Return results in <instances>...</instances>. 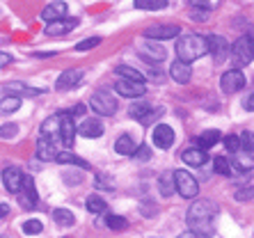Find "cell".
Masks as SVG:
<instances>
[{"label": "cell", "instance_id": "f907efd6", "mask_svg": "<svg viewBox=\"0 0 254 238\" xmlns=\"http://www.w3.org/2000/svg\"><path fill=\"white\" fill-rule=\"evenodd\" d=\"M69 113H71V117H78V115H83V113H85V106H83V103H78V106L73 108V110H69Z\"/></svg>", "mask_w": 254, "mask_h": 238}, {"label": "cell", "instance_id": "7bdbcfd3", "mask_svg": "<svg viewBox=\"0 0 254 238\" xmlns=\"http://www.w3.org/2000/svg\"><path fill=\"white\" fill-rule=\"evenodd\" d=\"M137 158V161H149L151 158V147H147V144H140V147L135 149V154H133Z\"/></svg>", "mask_w": 254, "mask_h": 238}, {"label": "cell", "instance_id": "9c48e42d", "mask_svg": "<svg viewBox=\"0 0 254 238\" xmlns=\"http://www.w3.org/2000/svg\"><path fill=\"white\" fill-rule=\"evenodd\" d=\"M115 92H119V94L126 96V99H140V96L147 92V87H144V83H137V80L119 78L117 83H115Z\"/></svg>", "mask_w": 254, "mask_h": 238}, {"label": "cell", "instance_id": "816d5d0a", "mask_svg": "<svg viewBox=\"0 0 254 238\" xmlns=\"http://www.w3.org/2000/svg\"><path fill=\"white\" fill-rule=\"evenodd\" d=\"M7 215H9V206H7V204H0V220L7 218Z\"/></svg>", "mask_w": 254, "mask_h": 238}, {"label": "cell", "instance_id": "7c38bea8", "mask_svg": "<svg viewBox=\"0 0 254 238\" xmlns=\"http://www.w3.org/2000/svg\"><path fill=\"white\" fill-rule=\"evenodd\" d=\"M151 140H154V144L158 149H170L172 144H174V128H172V126H167V124H158L154 128Z\"/></svg>", "mask_w": 254, "mask_h": 238}, {"label": "cell", "instance_id": "f5cc1de1", "mask_svg": "<svg viewBox=\"0 0 254 238\" xmlns=\"http://www.w3.org/2000/svg\"><path fill=\"white\" fill-rule=\"evenodd\" d=\"M55 53H46V51H39V53H35V58H53Z\"/></svg>", "mask_w": 254, "mask_h": 238}, {"label": "cell", "instance_id": "f6af8a7d", "mask_svg": "<svg viewBox=\"0 0 254 238\" xmlns=\"http://www.w3.org/2000/svg\"><path fill=\"white\" fill-rule=\"evenodd\" d=\"M62 178H64L69 185H78L80 181H83V177H80L78 172H76V174H73V172H64V174H62Z\"/></svg>", "mask_w": 254, "mask_h": 238}, {"label": "cell", "instance_id": "cb8c5ba5", "mask_svg": "<svg viewBox=\"0 0 254 238\" xmlns=\"http://www.w3.org/2000/svg\"><path fill=\"white\" fill-rule=\"evenodd\" d=\"M231 165L238 172H250L254 167V154H250V151H236V158L231 161Z\"/></svg>", "mask_w": 254, "mask_h": 238}, {"label": "cell", "instance_id": "8d00e7d4", "mask_svg": "<svg viewBox=\"0 0 254 238\" xmlns=\"http://www.w3.org/2000/svg\"><path fill=\"white\" fill-rule=\"evenodd\" d=\"M44 232V225L39 220H25L23 222V234H28V236H37V234Z\"/></svg>", "mask_w": 254, "mask_h": 238}, {"label": "cell", "instance_id": "d4e9b609", "mask_svg": "<svg viewBox=\"0 0 254 238\" xmlns=\"http://www.w3.org/2000/svg\"><path fill=\"white\" fill-rule=\"evenodd\" d=\"M220 137H222V135H220L218 128H208V131H204V133H201V135L195 140V142L199 144L197 149H204V151H206L208 147H213L215 142H220Z\"/></svg>", "mask_w": 254, "mask_h": 238}, {"label": "cell", "instance_id": "f1b7e54d", "mask_svg": "<svg viewBox=\"0 0 254 238\" xmlns=\"http://www.w3.org/2000/svg\"><path fill=\"white\" fill-rule=\"evenodd\" d=\"M115 73H119V76L126 78V80H137V83H144V73H140L137 69H133V66H128V64H119L117 69H115Z\"/></svg>", "mask_w": 254, "mask_h": 238}, {"label": "cell", "instance_id": "83f0119b", "mask_svg": "<svg viewBox=\"0 0 254 238\" xmlns=\"http://www.w3.org/2000/svg\"><path fill=\"white\" fill-rule=\"evenodd\" d=\"M21 108V96H9L7 94L5 99H0V115H12Z\"/></svg>", "mask_w": 254, "mask_h": 238}, {"label": "cell", "instance_id": "9a60e30c", "mask_svg": "<svg viewBox=\"0 0 254 238\" xmlns=\"http://www.w3.org/2000/svg\"><path fill=\"white\" fill-rule=\"evenodd\" d=\"M140 53H142V58L149 60V62H163V60L167 58L165 48L160 46V44L151 42V39H147V42L142 44V46H140Z\"/></svg>", "mask_w": 254, "mask_h": 238}, {"label": "cell", "instance_id": "ee69618b", "mask_svg": "<svg viewBox=\"0 0 254 238\" xmlns=\"http://www.w3.org/2000/svg\"><path fill=\"white\" fill-rule=\"evenodd\" d=\"M149 202H151V199H144V202L140 204V213L142 215H156V211H158L154 204H149Z\"/></svg>", "mask_w": 254, "mask_h": 238}, {"label": "cell", "instance_id": "4fadbf2b", "mask_svg": "<svg viewBox=\"0 0 254 238\" xmlns=\"http://www.w3.org/2000/svg\"><path fill=\"white\" fill-rule=\"evenodd\" d=\"M58 147H55V137H46L42 135L37 142V158L39 161H55L58 158Z\"/></svg>", "mask_w": 254, "mask_h": 238}, {"label": "cell", "instance_id": "836d02e7", "mask_svg": "<svg viewBox=\"0 0 254 238\" xmlns=\"http://www.w3.org/2000/svg\"><path fill=\"white\" fill-rule=\"evenodd\" d=\"M213 163H215V172H218V174L231 177V174L236 172V170H234V165H231V161H229V158H225V156H218Z\"/></svg>", "mask_w": 254, "mask_h": 238}, {"label": "cell", "instance_id": "ffe728a7", "mask_svg": "<svg viewBox=\"0 0 254 238\" xmlns=\"http://www.w3.org/2000/svg\"><path fill=\"white\" fill-rule=\"evenodd\" d=\"M83 80V69H66L64 73H60V78L55 80V89H69L73 85H78Z\"/></svg>", "mask_w": 254, "mask_h": 238}, {"label": "cell", "instance_id": "4316f807", "mask_svg": "<svg viewBox=\"0 0 254 238\" xmlns=\"http://www.w3.org/2000/svg\"><path fill=\"white\" fill-rule=\"evenodd\" d=\"M158 188H160V195L163 197H170L172 192L177 190V185H174V172H165V174H160L158 178Z\"/></svg>", "mask_w": 254, "mask_h": 238}, {"label": "cell", "instance_id": "bcb514c9", "mask_svg": "<svg viewBox=\"0 0 254 238\" xmlns=\"http://www.w3.org/2000/svg\"><path fill=\"white\" fill-rule=\"evenodd\" d=\"M14 62V58L9 53H2V51H0V69H2V66H9Z\"/></svg>", "mask_w": 254, "mask_h": 238}, {"label": "cell", "instance_id": "f35d334b", "mask_svg": "<svg viewBox=\"0 0 254 238\" xmlns=\"http://www.w3.org/2000/svg\"><path fill=\"white\" fill-rule=\"evenodd\" d=\"M96 188H101V190H113L115 188V181L113 177H106V174H96Z\"/></svg>", "mask_w": 254, "mask_h": 238}, {"label": "cell", "instance_id": "60d3db41", "mask_svg": "<svg viewBox=\"0 0 254 238\" xmlns=\"http://www.w3.org/2000/svg\"><path fill=\"white\" fill-rule=\"evenodd\" d=\"M225 147L229 149V151H234V154H236V151H241V137H238V135H227L225 137Z\"/></svg>", "mask_w": 254, "mask_h": 238}, {"label": "cell", "instance_id": "484cf974", "mask_svg": "<svg viewBox=\"0 0 254 238\" xmlns=\"http://www.w3.org/2000/svg\"><path fill=\"white\" fill-rule=\"evenodd\" d=\"M55 161H58V163H64V165H76V167H80V170H89V163L83 161V158H78V156L71 154V151H60Z\"/></svg>", "mask_w": 254, "mask_h": 238}, {"label": "cell", "instance_id": "7a4b0ae2", "mask_svg": "<svg viewBox=\"0 0 254 238\" xmlns=\"http://www.w3.org/2000/svg\"><path fill=\"white\" fill-rule=\"evenodd\" d=\"M208 48H206V37H199V35H184L177 39V55L181 62L186 64H192L195 60H199L201 55H206Z\"/></svg>", "mask_w": 254, "mask_h": 238}, {"label": "cell", "instance_id": "c3c4849f", "mask_svg": "<svg viewBox=\"0 0 254 238\" xmlns=\"http://www.w3.org/2000/svg\"><path fill=\"white\" fill-rule=\"evenodd\" d=\"M192 21H206V16H208V12H201V9H192Z\"/></svg>", "mask_w": 254, "mask_h": 238}, {"label": "cell", "instance_id": "e0dca14e", "mask_svg": "<svg viewBox=\"0 0 254 238\" xmlns=\"http://www.w3.org/2000/svg\"><path fill=\"white\" fill-rule=\"evenodd\" d=\"M64 16H66V2H62V0H55V2H51V5H46L42 9V18L46 21V25Z\"/></svg>", "mask_w": 254, "mask_h": 238}, {"label": "cell", "instance_id": "d6986e66", "mask_svg": "<svg viewBox=\"0 0 254 238\" xmlns=\"http://www.w3.org/2000/svg\"><path fill=\"white\" fill-rule=\"evenodd\" d=\"M181 161L190 167H204L208 163V154L204 151V149L192 147V149H186L184 154H181Z\"/></svg>", "mask_w": 254, "mask_h": 238}, {"label": "cell", "instance_id": "30bf717a", "mask_svg": "<svg viewBox=\"0 0 254 238\" xmlns=\"http://www.w3.org/2000/svg\"><path fill=\"white\" fill-rule=\"evenodd\" d=\"M2 183H5V190L7 192L18 195L21 185H23V172H21L18 167H14V165L5 167V170H2Z\"/></svg>", "mask_w": 254, "mask_h": 238}, {"label": "cell", "instance_id": "8992f818", "mask_svg": "<svg viewBox=\"0 0 254 238\" xmlns=\"http://www.w3.org/2000/svg\"><path fill=\"white\" fill-rule=\"evenodd\" d=\"M220 87H222L225 94H236V92H241L245 87V73L241 69H229L220 78Z\"/></svg>", "mask_w": 254, "mask_h": 238}, {"label": "cell", "instance_id": "603a6c76", "mask_svg": "<svg viewBox=\"0 0 254 238\" xmlns=\"http://www.w3.org/2000/svg\"><path fill=\"white\" fill-rule=\"evenodd\" d=\"M60 124H62V113L51 115L48 119H44L42 135H46V137H60Z\"/></svg>", "mask_w": 254, "mask_h": 238}, {"label": "cell", "instance_id": "6da1fadb", "mask_svg": "<svg viewBox=\"0 0 254 238\" xmlns=\"http://www.w3.org/2000/svg\"><path fill=\"white\" fill-rule=\"evenodd\" d=\"M220 215V206L213 199H199L188 208V227L190 232L211 236L215 232V218Z\"/></svg>", "mask_w": 254, "mask_h": 238}, {"label": "cell", "instance_id": "3957f363", "mask_svg": "<svg viewBox=\"0 0 254 238\" xmlns=\"http://www.w3.org/2000/svg\"><path fill=\"white\" fill-rule=\"evenodd\" d=\"M174 185H177V192L184 197V199H192V197H197V192H199L197 178L190 172H186V170H177V172H174Z\"/></svg>", "mask_w": 254, "mask_h": 238}, {"label": "cell", "instance_id": "5b68a950", "mask_svg": "<svg viewBox=\"0 0 254 238\" xmlns=\"http://www.w3.org/2000/svg\"><path fill=\"white\" fill-rule=\"evenodd\" d=\"M89 106H92V110H94L96 115H103V117H110V115L117 113V99H115L110 92H106V89L96 92V94L92 96Z\"/></svg>", "mask_w": 254, "mask_h": 238}, {"label": "cell", "instance_id": "5bb4252c", "mask_svg": "<svg viewBox=\"0 0 254 238\" xmlns=\"http://www.w3.org/2000/svg\"><path fill=\"white\" fill-rule=\"evenodd\" d=\"M73 28H78V18H60V21H53V23L46 25V37H62L66 32H71Z\"/></svg>", "mask_w": 254, "mask_h": 238}, {"label": "cell", "instance_id": "ba28073f", "mask_svg": "<svg viewBox=\"0 0 254 238\" xmlns=\"http://www.w3.org/2000/svg\"><path fill=\"white\" fill-rule=\"evenodd\" d=\"M18 199H21V206L28 208V211L37 208L39 195H37V188H35L32 177H23V185H21V190H18Z\"/></svg>", "mask_w": 254, "mask_h": 238}, {"label": "cell", "instance_id": "d6a6232c", "mask_svg": "<svg viewBox=\"0 0 254 238\" xmlns=\"http://www.w3.org/2000/svg\"><path fill=\"white\" fill-rule=\"evenodd\" d=\"M106 227L108 229H113V232H124L126 227H128V220L126 218H122V215H108L106 218Z\"/></svg>", "mask_w": 254, "mask_h": 238}, {"label": "cell", "instance_id": "7402d4cb", "mask_svg": "<svg viewBox=\"0 0 254 238\" xmlns=\"http://www.w3.org/2000/svg\"><path fill=\"white\" fill-rule=\"evenodd\" d=\"M78 133L83 137H101L103 135V124L99 119H85L83 124L78 126Z\"/></svg>", "mask_w": 254, "mask_h": 238}, {"label": "cell", "instance_id": "db71d44e", "mask_svg": "<svg viewBox=\"0 0 254 238\" xmlns=\"http://www.w3.org/2000/svg\"><path fill=\"white\" fill-rule=\"evenodd\" d=\"M0 238H9V236H0Z\"/></svg>", "mask_w": 254, "mask_h": 238}, {"label": "cell", "instance_id": "4dcf8cb0", "mask_svg": "<svg viewBox=\"0 0 254 238\" xmlns=\"http://www.w3.org/2000/svg\"><path fill=\"white\" fill-rule=\"evenodd\" d=\"M85 208H87L89 213H94V215L106 213V202H103L99 195H89L87 199H85Z\"/></svg>", "mask_w": 254, "mask_h": 238}, {"label": "cell", "instance_id": "44dd1931", "mask_svg": "<svg viewBox=\"0 0 254 238\" xmlns=\"http://www.w3.org/2000/svg\"><path fill=\"white\" fill-rule=\"evenodd\" d=\"M135 149H137V144L128 133H124V135H119L117 140H115V151H117L119 156H133Z\"/></svg>", "mask_w": 254, "mask_h": 238}, {"label": "cell", "instance_id": "681fc988", "mask_svg": "<svg viewBox=\"0 0 254 238\" xmlns=\"http://www.w3.org/2000/svg\"><path fill=\"white\" fill-rule=\"evenodd\" d=\"M179 238H208V236H204V234H197V232H184Z\"/></svg>", "mask_w": 254, "mask_h": 238}, {"label": "cell", "instance_id": "7dc6e473", "mask_svg": "<svg viewBox=\"0 0 254 238\" xmlns=\"http://www.w3.org/2000/svg\"><path fill=\"white\" fill-rule=\"evenodd\" d=\"M243 108H245L248 113H254V94H248V96H245V101H243Z\"/></svg>", "mask_w": 254, "mask_h": 238}, {"label": "cell", "instance_id": "277c9868", "mask_svg": "<svg viewBox=\"0 0 254 238\" xmlns=\"http://www.w3.org/2000/svg\"><path fill=\"white\" fill-rule=\"evenodd\" d=\"M231 58H234V62H236L238 66L250 64L254 60V37H250V35L241 37V39L234 44V48H231Z\"/></svg>", "mask_w": 254, "mask_h": 238}, {"label": "cell", "instance_id": "d590c367", "mask_svg": "<svg viewBox=\"0 0 254 238\" xmlns=\"http://www.w3.org/2000/svg\"><path fill=\"white\" fill-rule=\"evenodd\" d=\"M241 151H250V154H254V133L252 131H243L241 133Z\"/></svg>", "mask_w": 254, "mask_h": 238}, {"label": "cell", "instance_id": "f546056e", "mask_svg": "<svg viewBox=\"0 0 254 238\" xmlns=\"http://www.w3.org/2000/svg\"><path fill=\"white\" fill-rule=\"evenodd\" d=\"M53 220L58 222L60 227H71L73 222H76V215L71 213V211H66V208H55V211H53Z\"/></svg>", "mask_w": 254, "mask_h": 238}, {"label": "cell", "instance_id": "b9f144b4", "mask_svg": "<svg viewBox=\"0 0 254 238\" xmlns=\"http://www.w3.org/2000/svg\"><path fill=\"white\" fill-rule=\"evenodd\" d=\"M101 44V37H92V39H85V42L76 44V51H89V48H96Z\"/></svg>", "mask_w": 254, "mask_h": 238}, {"label": "cell", "instance_id": "e575fe53", "mask_svg": "<svg viewBox=\"0 0 254 238\" xmlns=\"http://www.w3.org/2000/svg\"><path fill=\"white\" fill-rule=\"evenodd\" d=\"M220 5H222V0H190V7L201 9V12H211V9H215Z\"/></svg>", "mask_w": 254, "mask_h": 238}, {"label": "cell", "instance_id": "8fae6325", "mask_svg": "<svg viewBox=\"0 0 254 238\" xmlns=\"http://www.w3.org/2000/svg\"><path fill=\"white\" fill-rule=\"evenodd\" d=\"M76 133H78V126L73 124V117H71V113L66 110V113H62V124H60V140H62V144L71 147Z\"/></svg>", "mask_w": 254, "mask_h": 238}, {"label": "cell", "instance_id": "ac0fdd59", "mask_svg": "<svg viewBox=\"0 0 254 238\" xmlns=\"http://www.w3.org/2000/svg\"><path fill=\"white\" fill-rule=\"evenodd\" d=\"M206 48H208V53H211L215 60H225L227 51H229L225 37H218V35H206Z\"/></svg>", "mask_w": 254, "mask_h": 238}, {"label": "cell", "instance_id": "74e56055", "mask_svg": "<svg viewBox=\"0 0 254 238\" xmlns=\"http://www.w3.org/2000/svg\"><path fill=\"white\" fill-rule=\"evenodd\" d=\"M18 135V124H2L0 126V137L2 140H12Z\"/></svg>", "mask_w": 254, "mask_h": 238}, {"label": "cell", "instance_id": "52a82bcc", "mask_svg": "<svg viewBox=\"0 0 254 238\" xmlns=\"http://www.w3.org/2000/svg\"><path fill=\"white\" fill-rule=\"evenodd\" d=\"M144 37L151 39V42H167V39L181 37V28L174 25V23H170V25H151V28L144 30Z\"/></svg>", "mask_w": 254, "mask_h": 238}, {"label": "cell", "instance_id": "2e32d148", "mask_svg": "<svg viewBox=\"0 0 254 238\" xmlns=\"http://www.w3.org/2000/svg\"><path fill=\"white\" fill-rule=\"evenodd\" d=\"M170 76H172L174 83L188 85L190 78H192V69H190V64H186V62L177 60V62H172V66H170Z\"/></svg>", "mask_w": 254, "mask_h": 238}, {"label": "cell", "instance_id": "1f68e13d", "mask_svg": "<svg viewBox=\"0 0 254 238\" xmlns=\"http://www.w3.org/2000/svg\"><path fill=\"white\" fill-rule=\"evenodd\" d=\"M137 9H147V12H158V9H165L167 0H135Z\"/></svg>", "mask_w": 254, "mask_h": 238}, {"label": "cell", "instance_id": "ab89813d", "mask_svg": "<svg viewBox=\"0 0 254 238\" xmlns=\"http://www.w3.org/2000/svg\"><path fill=\"white\" fill-rule=\"evenodd\" d=\"M236 202H250V199H254V185H245V188H241V190H236Z\"/></svg>", "mask_w": 254, "mask_h": 238}]
</instances>
